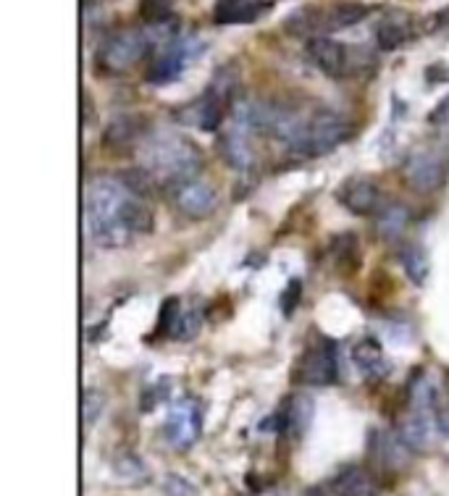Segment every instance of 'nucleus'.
Here are the masks:
<instances>
[{
	"instance_id": "2f4dec72",
	"label": "nucleus",
	"mask_w": 449,
	"mask_h": 496,
	"mask_svg": "<svg viewBox=\"0 0 449 496\" xmlns=\"http://www.w3.org/2000/svg\"><path fill=\"white\" fill-rule=\"evenodd\" d=\"M179 313H181L179 300H177V297L166 300L163 308H161V318H158V331H161V334H171V328H174V323H177Z\"/></svg>"
},
{
	"instance_id": "412c9836",
	"label": "nucleus",
	"mask_w": 449,
	"mask_h": 496,
	"mask_svg": "<svg viewBox=\"0 0 449 496\" xmlns=\"http://www.w3.org/2000/svg\"><path fill=\"white\" fill-rule=\"evenodd\" d=\"M434 428H437V415H426V412H407L400 436L410 450H428L431 439H434Z\"/></svg>"
},
{
	"instance_id": "9d476101",
	"label": "nucleus",
	"mask_w": 449,
	"mask_h": 496,
	"mask_svg": "<svg viewBox=\"0 0 449 496\" xmlns=\"http://www.w3.org/2000/svg\"><path fill=\"white\" fill-rule=\"evenodd\" d=\"M404 181L420 192V194H431L437 192L445 179H447V161L437 153V150H415L407 161H404Z\"/></svg>"
},
{
	"instance_id": "20e7f679",
	"label": "nucleus",
	"mask_w": 449,
	"mask_h": 496,
	"mask_svg": "<svg viewBox=\"0 0 449 496\" xmlns=\"http://www.w3.org/2000/svg\"><path fill=\"white\" fill-rule=\"evenodd\" d=\"M350 136H353V124L347 116H342L331 108H318L311 116H305L300 136L295 139V145L289 150L303 158H320V155L334 153Z\"/></svg>"
},
{
	"instance_id": "f03ea898",
	"label": "nucleus",
	"mask_w": 449,
	"mask_h": 496,
	"mask_svg": "<svg viewBox=\"0 0 449 496\" xmlns=\"http://www.w3.org/2000/svg\"><path fill=\"white\" fill-rule=\"evenodd\" d=\"M139 161L142 169L158 181V184H174L179 189L181 184L195 181L203 171V153L195 142L187 136L155 129L145 135L139 145Z\"/></svg>"
},
{
	"instance_id": "7c9ffc66",
	"label": "nucleus",
	"mask_w": 449,
	"mask_h": 496,
	"mask_svg": "<svg viewBox=\"0 0 449 496\" xmlns=\"http://www.w3.org/2000/svg\"><path fill=\"white\" fill-rule=\"evenodd\" d=\"M163 492L169 496H200L197 486L189 484L187 478L177 475V473H169V475L163 478Z\"/></svg>"
},
{
	"instance_id": "6e6552de",
	"label": "nucleus",
	"mask_w": 449,
	"mask_h": 496,
	"mask_svg": "<svg viewBox=\"0 0 449 496\" xmlns=\"http://www.w3.org/2000/svg\"><path fill=\"white\" fill-rule=\"evenodd\" d=\"M203 436V407L197 400L187 397L174 402L166 423H163V439L171 450L189 451Z\"/></svg>"
},
{
	"instance_id": "c9c22d12",
	"label": "nucleus",
	"mask_w": 449,
	"mask_h": 496,
	"mask_svg": "<svg viewBox=\"0 0 449 496\" xmlns=\"http://www.w3.org/2000/svg\"><path fill=\"white\" fill-rule=\"evenodd\" d=\"M437 428H439L445 436H449V405H445L437 412Z\"/></svg>"
},
{
	"instance_id": "423d86ee",
	"label": "nucleus",
	"mask_w": 449,
	"mask_h": 496,
	"mask_svg": "<svg viewBox=\"0 0 449 496\" xmlns=\"http://www.w3.org/2000/svg\"><path fill=\"white\" fill-rule=\"evenodd\" d=\"M297 384L303 386H334L339 381V344L320 336L311 350H305V355L300 358L295 376Z\"/></svg>"
},
{
	"instance_id": "aec40b11",
	"label": "nucleus",
	"mask_w": 449,
	"mask_h": 496,
	"mask_svg": "<svg viewBox=\"0 0 449 496\" xmlns=\"http://www.w3.org/2000/svg\"><path fill=\"white\" fill-rule=\"evenodd\" d=\"M353 362L358 365V370L365 378H384L389 370V362L384 358V350L376 339L365 336L353 347Z\"/></svg>"
},
{
	"instance_id": "9b49d317",
	"label": "nucleus",
	"mask_w": 449,
	"mask_h": 496,
	"mask_svg": "<svg viewBox=\"0 0 449 496\" xmlns=\"http://www.w3.org/2000/svg\"><path fill=\"white\" fill-rule=\"evenodd\" d=\"M174 203L179 208V213L189 221H205L216 213L219 208V192L205 184V181H189L181 184L179 189L174 192Z\"/></svg>"
},
{
	"instance_id": "5701e85b",
	"label": "nucleus",
	"mask_w": 449,
	"mask_h": 496,
	"mask_svg": "<svg viewBox=\"0 0 449 496\" xmlns=\"http://www.w3.org/2000/svg\"><path fill=\"white\" fill-rule=\"evenodd\" d=\"M111 470H113L116 481L124 486H145L150 481L147 465L137 457L135 451H119L111 462Z\"/></svg>"
},
{
	"instance_id": "4be33fe9",
	"label": "nucleus",
	"mask_w": 449,
	"mask_h": 496,
	"mask_svg": "<svg viewBox=\"0 0 449 496\" xmlns=\"http://www.w3.org/2000/svg\"><path fill=\"white\" fill-rule=\"evenodd\" d=\"M410 226V208L403 203H389L376 213V234L384 242H397Z\"/></svg>"
},
{
	"instance_id": "6ab92c4d",
	"label": "nucleus",
	"mask_w": 449,
	"mask_h": 496,
	"mask_svg": "<svg viewBox=\"0 0 449 496\" xmlns=\"http://www.w3.org/2000/svg\"><path fill=\"white\" fill-rule=\"evenodd\" d=\"M334 494L337 496H376L378 494V481L373 478L370 470L353 465L345 467L337 478H334Z\"/></svg>"
},
{
	"instance_id": "393cba45",
	"label": "nucleus",
	"mask_w": 449,
	"mask_h": 496,
	"mask_svg": "<svg viewBox=\"0 0 449 496\" xmlns=\"http://www.w3.org/2000/svg\"><path fill=\"white\" fill-rule=\"evenodd\" d=\"M124 224H127V228H129L132 234H147V231H153L155 219H153V211H150V205L145 203V197L129 194L127 208H124Z\"/></svg>"
},
{
	"instance_id": "cd10ccee",
	"label": "nucleus",
	"mask_w": 449,
	"mask_h": 496,
	"mask_svg": "<svg viewBox=\"0 0 449 496\" xmlns=\"http://www.w3.org/2000/svg\"><path fill=\"white\" fill-rule=\"evenodd\" d=\"M139 13L147 24H163L174 21L171 0H139Z\"/></svg>"
},
{
	"instance_id": "4468645a",
	"label": "nucleus",
	"mask_w": 449,
	"mask_h": 496,
	"mask_svg": "<svg viewBox=\"0 0 449 496\" xmlns=\"http://www.w3.org/2000/svg\"><path fill=\"white\" fill-rule=\"evenodd\" d=\"M313 412V400L305 397V394H297V397H292L287 405L276 412V428H279L284 436H289V439H300V436L311 428Z\"/></svg>"
},
{
	"instance_id": "473e14b6",
	"label": "nucleus",
	"mask_w": 449,
	"mask_h": 496,
	"mask_svg": "<svg viewBox=\"0 0 449 496\" xmlns=\"http://www.w3.org/2000/svg\"><path fill=\"white\" fill-rule=\"evenodd\" d=\"M166 386H171V381H161L158 386H153L150 392H145V397H142V409H153V407L158 405V400L166 397V394H161V389H166Z\"/></svg>"
},
{
	"instance_id": "bb28decb",
	"label": "nucleus",
	"mask_w": 449,
	"mask_h": 496,
	"mask_svg": "<svg viewBox=\"0 0 449 496\" xmlns=\"http://www.w3.org/2000/svg\"><path fill=\"white\" fill-rule=\"evenodd\" d=\"M105 409V394L100 389H85L82 392V426L92 428Z\"/></svg>"
},
{
	"instance_id": "a211bd4d",
	"label": "nucleus",
	"mask_w": 449,
	"mask_h": 496,
	"mask_svg": "<svg viewBox=\"0 0 449 496\" xmlns=\"http://www.w3.org/2000/svg\"><path fill=\"white\" fill-rule=\"evenodd\" d=\"M370 454H373V459H378L384 467H403V465H407L410 447L404 444L400 434L376 431V434H370Z\"/></svg>"
},
{
	"instance_id": "ddd939ff",
	"label": "nucleus",
	"mask_w": 449,
	"mask_h": 496,
	"mask_svg": "<svg viewBox=\"0 0 449 496\" xmlns=\"http://www.w3.org/2000/svg\"><path fill=\"white\" fill-rule=\"evenodd\" d=\"M368 13H370V8L365 3H355V0L337 3L331 8L315 5V37H326V35L350 29V27L360 24Z\"/></svg>"
},
{
	"instance_id": "39448f33",
	"label": "nucleus",
	"mask_w": 449,
	"mask_h": 496,
	"mask_svg": "<svg viewBox=\"0 0 449 496\" xmlns=\"http://www.w3.org/2000/svg\"><path fill=\"white\" fill-rule=\"evenodd\" d=\"M308 58L331 79H350L373 71L376 55L368 47H353L331 40V37H313L308 40Z\"/></svg>"
},
{
	"instance_id": "a878e982",
	"label": "nucleus",
	"mask_w": 449,
	"mask_h": 496,
	"mask_svg": "<svg viewBox=\"0 0 449 496\" xmlns=\"http://www.w3.org/2000/svg\"><path fill=\"white\" fill-rule=\"evenodd\" d=\"M200 326H203V313L197 308H181L179 318H177L169 336L177 339V342H189L200 334Z\"/></svg>"
},
{
	"instance_id": "1a4fd4ad",
	"label": "nucleus",
	"mask_w": 449,
	"mask_h": 496,
	"mask_svg": "<svg viewBox=\"0 0 449 496\" xmlns=\"http://www.w3.org/2000/svg\"><path fill=\"white\" fill-rule=\"evenodd\" d=\"M203 50H205V45H203L197 37H181L174 45L163 47V50L150 61L145 79H147L150 85H158V87H161V85L177 82L181 77V71L187 69V63L195 61Z\"/></svg>"
},
{
	"instance_id": "c756f323",
	"label": "nucleus",
	"mask_w": 449,
	"mask_h": 496,
	"mask_svg": "<svg viewBox=\"0 0 449 496\" xmlns=\"http://www.w3.org/2000/svg\"><path fill=\"white\" fill-rule=\"evenodd\" d=\"M300 300H303V281L300 278H292L289 284H287V289L281 292V297H279V308H281V313L289 318L295 310H297V305H300Z\"/></svg>"
},
{
	"instance_id": "f257e3e1",
	"label": "nucleus",
	"mask_w": 449,
	"mask_h": 496,
	"mask_svg": "<svg viewBox=\"0 0 449 496\" xmlns=\"http://www.w3.org/2000/svg\"><path fill=\"white\" fill-rule=\"evenodd\" d=\"M129 189L121 179L97 177L87 186L85 197V221L90 239L103 250H119L132 242V231L124 224V208L129 200Z\"/></svg>"
},
{
	"instance_id": "dca6fc26",
	"label": "nucleus",
	"mask_w": 449,
	"mask_h": 496,
	"mask_svg": "<svg viewBox=\"0 0 449 496\" xmlns=\"http://www.w3.org/2000/svg\"><path fill=\"white\" fill-rule=\"evenodd\" d=\"M142 135H145V124L139 116H116V119H111V124L103 132V145L113 153H124L132 147L139 150V145L145 139Z\"/></svg>"
},
{
	"instance_id": "b1692460",
	"label": "nucleus",
	"mask_w": 449,
	"mask_h": 496,
	"mask_svg": "<svg viewBox=\"0 0 449 496\" xmlns=\"http://www.w3.org/2000/svg\"><path fill=\"white\" fill-rule=\"evenodd\" d=\"M400 266H403L404 276H407L415 286L426 284V278H428V273H431L428 252H426L420 244H415V242L404 244L403 250H400Z\"/></svg>"
},
{
	"instance_id": "2eb2a0df",
	"label": "nucleus",
	"mask_w": 449,
	"mask_h": 496,
	"mask_svg": "<svg viewBox=\"0 0 449 496\" xmlns=\"http://www.w3.org/2000/svg\"><path fill=\"white\" fill-rule=\"evenodd\" d=\"M270 8V0H216L213 21L221 27L253 24Z\"/></svg>"
},
{
	"instance_id": "c85d7f7f",
	"label": "nucleus",
	"mask_w": 449,
	"mask_h": 496,
	"mask_svg": "<svg viewBox=\"0 0 449 496\" xmlns=\"http://www.w3.org/2000/svg\"><path fill=\"white\" fill-rule=\"evenodd\" d=\"M337 260H339V266H345L347 271H353L360 263L358 239H355L353 234H345V236L337 239Z\"/></svg>"
},
{
	"instance_id": "7ed1b4c3",
	"label": "nucleus",
	"mask_w": 449,
	"mask_h": 496,
	"mask_svg": "<svg viewBox=\"0 0 449 496\" xmlns=\"http://www.w3.org/2000/svg\"><path fill=\"white\" fill-rule=\"evenodd\" d=\"M237 92H239V71L237 66H221L208 90L203 92L195 103L177 111L181 124H192L203 132H219L224 127L226 116L231 108H237Z\"/></svg>"
},
{
	"instance_id": "f8f14e48",
	"label": "nucleus",
	"mask_w": 449,
	"mask_h": 496,
	"mask_svg": "<svg viewBox=\"0 0 449 496\" xmlns=\"http://www.w3.org/2000/svg\"><path fill=\"white\" fill-rule=\"evenodd\" d=\"M337 200L353 216H373L384 208V194L370 179H347L337 189Z\"/></svg>"
},
{
	"instance_id": "f3484780",
	"label": "nucleus",
	"mask_w": 449,
	"mask_h": 496,
	"mask_svg": "<svg viewBox=\"0 0 449 496\" xmlns=\"http://www.w3.org/2000/svg\"><path fill=\"white\" fill-rule=\"evenodd\" d=\"M373 37H376V47L384 50V53H392V50L404 45L412 37V19H410V13H400V11L387 13L376 24Z\"/></svg>"
},
{
	"instance_id": "0eeeda50",
	"label": "nucleus",
	"mask_w": 449,
	"mask_h": 496,
	"mask_svg": "<svg viewBox=\"0 0 449 496\" xmlns=\"http://www.w3.org/2000/svg\"><path fill=\"white\" fill-rule=\"evenodd\" d=\"M147 50H150V43H147L145 29H124L103 43L97 53V63L108 74H127L145 58Z\"/></svg>"
},
{
	"instance_id": "f704fd0d",
	"label": "nucleus",
	"mask_w": 449,
	"mask_h": 496,
	"mask_svg": "<svg viewBox=\"0 0 449 496\" xmlns=\"http://www.w3.org/2000/svg\"><path fill=\"white\" fill-rule=\"evenodd\" d=\"M92 119H95V108H92V97L90 95H82V124L90 127Z\"/></svg>"
},
{
	"instance_id": "72a5a7b5",
	"label": "nucleus",
	"mask_w": 449,
	"mask_h": 496,
	"mask_svg": "<svg viewBox=\"0 0 449 496\" xmlns=\"http://www.w3.org/2000/svg\"><path fill=\"white\" fill-rule=\"evenodd\" d=\"M428 121L437 124V127H439V124H449V97H445V100L428 113Z\"/></svg>"
}]
</instances>
